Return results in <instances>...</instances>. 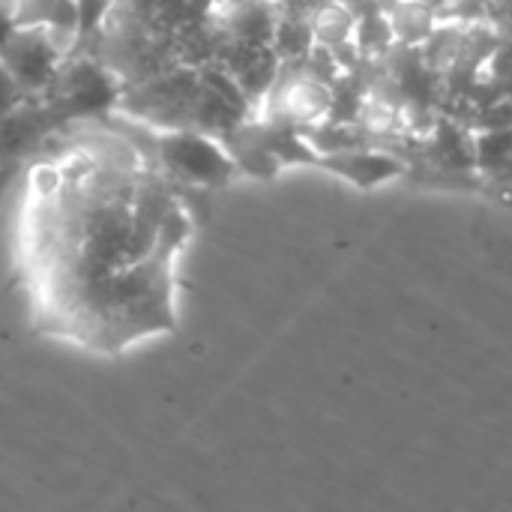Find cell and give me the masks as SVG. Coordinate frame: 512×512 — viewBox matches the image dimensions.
I'll return each mask as SVG.
<instances>
[{
    "mask_svg": "<svg viewBox=\"0 0 512 512\" xmlns=\"http://www.w3.org/2000/svg\"><path fill=\"white\" fill-rule=\"evenodd\" d=\"M0 63L27 99H42L57 78L63 48L45 27H15V33L0 45Z\"/></svg>",
    "mask_w": 512,
    "mask_h": 512,
    "instance_id": "obj_3",
    "label": "cell"
},
{
    "mask_svg": "<svg viewBox=\"0 0 512 512\" xmlns=\"http://www.w3.org/2000/svg\"><path fill=\"white\" fill-rule=\"evenodd\" d=\"M474 171L492 183L512 180V126L474 132Z\"/></svg>",
    "mask_w": 512,
    "mask_h": 512,
    "instance_id": "obj_6",
    "label": "cell"
},
{
    "mask_svg": "<svg viewBox=\"0 0 512 512\" xmlns=\"http://www.w3.org/2000/svg\"><path fill=\"white\" fill-rule=\"evenodd\" d=\"M21 171H24V162H21V159H6V162H0V201H3L6 192L15 186V180L21 177Z\"/></svg>",
    "mask_w": 512,
    "mask_h": 512,
    "instance_id": "obj_8",
    "label": "cell"
},
{
    "mask_svg": "<svg viewBox=\"0 0 512 512\" xmlns=\"http://www.w3.org/2000/svg\"><path fill=\"white\" fill-rule=\"evenodd\" d=\"M24 243L33 327L114 357L177 330V261L195 213L177 183L114 138L33 171Z\"/></svg>",
    "mask_w": 512,
    "mask_h": 512,
    "instance_id": "obj_1",
    "label": "cell"
},
{
    "mask_svg": "<svg viewBox=\"0 0 512 512\" xmlns=\"http://www.w3.org/2000/svg\"><path fill=\"white\" fill-rule=\"evenodd\" d=\"M381 9L396 45L420 48L441 24V12L423 0H381Z\"/></svg>",
    "mask_w": 512,
    "mask_h": 512,
    "instance_id": "obj_5",
    "label": "cell"
},
{
    "mask_svg": "<svg viewBox=\"0 0 512 512\" xmlns=\"http://www.w3.org/2000/svg\"><path fill=\"white\" fill-rule=\"evenodd\" d=\"M318 165L324 171L348 180L357 189H375V186H384V183H390L396 177H405L411 171L408 159L399 150L381 147V144L330 153V156H321Z\"/></svg>",
    "mask_w": 512,
    "mask_h": 512,
    "instance_id": "obj_4",
    "label": "cell"
},
{
    "mask_svg": "<svg viewBox=\"0 0 512 512\" xmlns=\"http://www.w3.org/2000/svg\"><path fill=\"white\" fill-rule=\"evenodd\" d=\"M423 3H429V6H435V9L441 12V18H444V12H447V6H450V0H423Z\"/></svg>",
    "mask_w": 512,
    "mask_h": 512,
    "instance_id": "obj_9",
    "label": "cell"
},
{
    "mask_svg": "<svg viewBox=\"0 0 512 512\" xmlns=\"http://www.w3.org/2000/svg\"><path fill=\"white\" fill-rule=\"evenodd\" d=\"M153 165L177 186L210 192L225 186L237 165L222 138L195 129H165L153 141Z\"/></svg>",
    "mask_w": 512,
    "mask_h": 512,
    "instance_id": "obj_2",
    "label": "cell"
},
{
    "mask_svg": "<svg viewBox=\"0 0 512 512\" xmlns=\"http://www.w3.org/2000/svg\"><path fill=\"white\" fill-rule=\"evenodd\" d=\"M27 102L24 90L18 87V81L6 72V66L0 63V117L3 114H12L15 108H21Z\"/></svg>",
    "mask_w": 512,
    "mask_h": 512,
    "instance_id": "obj_7",
    "label": "cell"
}]
</instances>
